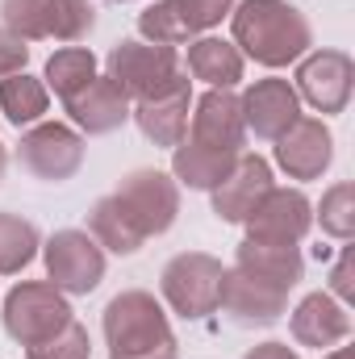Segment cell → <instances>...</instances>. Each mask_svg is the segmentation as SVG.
<instances>
[{"instance_id":"6da1fadb","label":"cell","mask_w":355,"mask_h":359,"mask_svg":"<svg viewBox=\"0 0 355 359\" xmlns=\"http://www.w3.org/2000/svg\"><path fill=\"white\" fill-rule=\"evenodd\" d=\"M230 34L243 59L260 67H288L314 46V25L288 0H239L230 8Z\"/></svg>"},{"instance_id":"7a4b0ae2","label":"cell","mask_w":355,"mask_h":359,"mask_svg":"<svg viewBox=\"0 0 355 359\" xmlns=\"http://www.w3.org/2000/svg\"><path fill=\"white\" fill-rule=\"evenodd\" d=\"M109 359H180L176 330L147 288H126L105 305L100 318Z\"/></svg>"},{"instance_id":"3957f363","label":"cell","mask_w":355,"mask_h":359,"mask_svg":"<svg viewBox=\"0 0 355 359\" xmlns=\"http://www.w3.org/2000/svg\"><path fill=\"white\" fill-rule=\"evenodd\" d=\"M105 76L130 100H155L168 92H188V72L180 67L176 46H159L147 38H121L105 55Z\"/></svg>"},{"instance_id":"277c9868","label":"cell","mask_w":355,"mask_h":359,"mask_svg":"<svg viewBox=\"0 0 355 359\" xmlns=\"http://www.w3.org/2000/svg\"><path fill=\"white\" fill-rule=\"evenodd\" d=\"M222 259L205 255V251H180L172 255L159 271V292L163 301L188 322H205L209 313H217V292H222Z\"/></svg>"},{"instance_id":"5b68a950","label":"cell","mask_w":355,"mask_h":359,"mask_svg":"<svg viewBox=\"0 0 355 359\" xmlns=\"http://www.w3.org/2000/svg\"><path fill=\"white\" fill-rule=\"evenodd\" d=\"M0 318H4V330H8L13 343L34 347V343H46L51 334H59L72 322V305L51 280H25L4 297Z\"/></svg>"},{"instance_id":"8992f818","label":"cell","mask_w":355,"mask_h":359,"mask_svg":"<svg viewBox=\"0 0 355 359\" xmlns=\"http://www.w3.org/2000/svg\"><path fill=\"white\" fill-rule=\"evenodd\" d=\"M117 205L126 209V217L134 222V230L142 238H159L176 226L180 217V184L159 168H138L113 188Z\"/></svg>"},{"instance_id":"52a82bcc","label":"cell","mask_w":355,"mask_h":359,"mask_svg":"<svg viewBox=\"0 0 355 359\" xmlns=\"http://www.w3.org/2000/svg\"><path fill=\"white\" fill-rule=\"evenodd\" d=\"M17 163L42 184H63L84 168V134L63 121H38L21 134Z\"/></svg>"},{"instance_id":"ba28073f","label":"cell","mask_w":355,"mask_h":359,"mask_svg":"<svg viewBox=\"0 0 355 359\" xmlns=\"http://www.w3.org/2000/svg\"><path fill=\"white\" fill-rule=\"evenodd\" d=\"M239 0H155L138 13V34L159 46H180L230 17Z\"/></svg>"},{"instance_id":"9c48e42d","label":"cell","mask_w":355,"mask_h":359,"mask_svg":"<svg viewBox=\"0 0 355 359\" xmlns=\"http://www.w3.org/2000/svg\"><path fill=\"white\" fill-rule=\"evenodd\" d=\"M42 255H46V280L63 297H88L105 280V251L88 230H55Z\"/></svg>"},{"instance_id":"30bf717a","label":"cell","mask_w":355,"mask_h":359,"mask_svg":"<svg viewBox=\"0 0 355 359\" xmlns=\"http://www.w3.org/2000/svg\"><path fill=\"white\" fill-rule=\"evenodd\" d=\"M297 96L318 109V113H343L355 88V59L347 50L322 46L297 59V80H293Z\"/></svg>"},{"instance_id":"8fae6325","label":"cell","mask_w":355,"mask_h":359,"mask_svg":"<svg viewBox=\"0 0 355 359\" xmlns=\"http://www.w3.org/2000/svg\"><path fill=\"white\" fill-rule=\"evenodd\" d=\"M251 243H276V247H301V238L314 226V205L301 188H267L264 201L243 222Z\"/></svg>"},{"instance_id":"7c38bea8","label":"cell","mask_w":355,"mask_h":359,"mask_svg":"<svg viewBox=\"0 0 355 359\" xmlns=\"http://www.w3.org/2000/svg\"><path fill=\"white\" fill-rule=\"evenodd\" d=\"M335 163V134L322 117H297L276 138V168L288 180H318Z\"/></svg>"},{"instance_id":"4fadbf2b","label":"cell","mask_w":355,"mask_h":359,"mask_svg":"<svg viewBox=\"0 0 355 359\" xmlns=\"http://www.w3.org/2000/svg\"><path fill=\"white\" fill-rule=\"evenodd\" d=\"M217 309L234 322V326H272L288 313V292L272 288L264 280L247 276L239 268H226L222 276V292H217Z\"/></svg>"},{"instance_id":"5bb4252c","label":"cell","mask_w":355,"mask_h":359,"mask_svg":"<svg viewBox=\"0 0 355 359\" xmlns=\"http://www.w3.org/2000/svg\"><path fill=\"white\" fill-rule=\"evenodd\" d=\"M239 104H243L247 138H260V142H276L301 117V96H297V88L288 80H280V76L255 80L251 88L239 96Z\"/></svg>"},{"instance_id":"9a60e30c","label":"cell","mask_w":355,"mask_h":359,"mask_svg":"<svg viewBox=\"0 0 355 359\" xmlns=\"http://www.w3.org/2000/svg\"><path fill=\"white\" fill-rule=\"evenodd\" d=\"M201 147H217V151H243L247 147V126H243V104L230 88H209L192 104V121L188 134Z\"/></svg>"},{"instance_id":"2e32d148","label":"cell","mask_w":355,"mask_h":359,"mask_svg":"<svg viewBox=\"0 0 355 359\" xmlns=\"http://www.w3.org/2000/svg\"><path fill=\"white\" fill-rule=\"evenodd\" d=\"M267 188H272V163L260 159V155H247V151H243L239 163L230 168V176L209 192L217 222H226V226H243V222L251 217V209L264 201Z\"/></svg>"},{"instance_id":"e0dca14e","label":"cell","mask_w":355,"mask_h":359,"mask_svg":"<svg viewBox=\"0 0 355 359\" xmlns=\"http://www.w3.org/2000/svg\"><path fill=\"white\" fill-rule=\"evenodd\" d=\"M288 330L301 347L314 351H330L339 343H347L351 334V313L343 301H335L330 292H309L297 301V309L288 313Z\"/></svg>"},{"instance_id":"ac0fdd59","label":"cell","mask_w":355,"mask_h":359,"mask_svg":"<svg viewBox=\"0 0 355 359\" xmlns=\"http://www.w3.org/2000/svg\"><path fill=\"white\" fill-rule=\"evenodd\" d=\"M63 104H67L72 126H76L80 134H88V138H105V134L121 130V126L130 121V109H134V100L117 88L109 76H96L88 88L76 92V96L63 100Z\"/></svg>"},{"instance_id":"d6986e66","label":"cell","mask_w":355,"mask_h":359,"mask_svg":"<svg viewBox=\"0 0 355 359\" xmlns=\"http://www.w3.org/2000/svg\"><path fill=\"white\" fill-rule=\"evenodd\" d=\"M188 113H192V88L168 92V96H155V100H134L130 121L142 130L147 142L176 151L184 142V134H188Z\"/></svg>"},{"instance_id":"ffe728a7","label":"cell","mask_w":355,"mask_h":359,"mask_svg":"<svg viewBox=\"0 0 355 359\" xmlns=\"http://www.w3.org/2000/svg\"><path fill=\"white\" fill-rule=\"evenodd\" d=\"M234 268L272 284V288L293 292L305 276V255H301V247H276V243H251L247 238L234 251Z\"/></svg>"},{"instance_id":"44dd1931","label":"cell","mask_w":355,"mask_h":359,"mask_svg":"<svg viewBox=\"0 0 355 359\" xmlns=\"http://www.w3.org/2000/svg\"><path fill=\"white\" fill-rule=\"evenodd\" d=\"M247 72V59L234 42L226 38H213V34H201L188 42V76L209 84V88H234Z\"/></svg>"},{"instance_id":"7402d4cb","label":"cell","mask_w":355,"mask_h":359,"mask_svg":"<svg viewBox=\"0 0 355 359\" xmlns=\"http://www.w3.org/2000/svg\"><path fill=\"white\" fill-rule=\"evenodd\" d=\"M243 151H217V147H201L192 138H184L172 151V180L196 192H213L222 180L230 176V168L239 163Z\"/></svg>"},{"instance_id":"603a6c76","label":"cell","mask_w":355,"mask_h":359,"mask_svg":"<svg viewBox=\"0 0 355 359\" xmlns=\"http://www.w3.org/2000/svg\"><path fill=\"white\" fill-rule=\"evenodd\" d=\"M88 234L96 238V247L100 251H113V255H134V251H142V234L134 230V222L126 217V209L117 205V196L109 192V196H100V201H92L88 209Z\"/></svg>"},{"instance_id":"cb8c5ba5","label":"cell","mask_w":355,"mask_h":359,"mask_svg":"<svg viewBox=\"0 0 355 359\" xmlns=\"http://www.w3.org/2000/svg\"><path fill=\"white\" fill-rule=\"evenodd\" d=\"M46 109H51V92L38 76L17 72V76L0 80V113L8 117V126L29 130V126H38L46 117Z\"/></svg>"},{"instance_id":"d4e9b609","label":"cell","mask_w":355,"mask_h":359,"mask_svg":"<svg viewBox=\"0 0 355 359\" xmlns=\"http://www.w3.org/2000/svg\"><path fill=\"white\" fill-rule=\"evenodd\" d=\"M96 76H100V63H96V55L88 46H63V50H55L46 59L42 84H46V92H55L59 100H72L76 92L88 88Z\"/></svg>"},{"instance_id":"484cf974","label":"cell","mask_w":355,"mask_h":359,"mask_svg":"<svg viewBox=\"0 0 355 359\" xmlns=\"http://www.w3.org/2000/svg\"><path fill=\"white\" fill-rule=\"evenodd\" d=\"M38 247H42V234L29 217L0 213V276H17L21 268H29Z\"/></svg>"},{"instance_id":"4316f807","label":"cell","mask_w":355,"mask_h":359,"mask_svg":"<svg viewBox=\"0 0 355 359\" xmlns=\"http://www.w3.org/2000/svg\"><path fill=\"white\" fill-rule=\"evenodd\" d=\"M314 217H318L322 234H330L339 243H351L355 238V184H347V180L330 184L322 192V205H318Z\"/></svg>"},{"instance_id":"83f0119b","label":"cell","mask_w":355,"mask_h":359,"mask_svg":"<svg viewBox=\"0 0 355 359\" xmlns=\"http://www.w3.org/2000/svg\"><path fill=\"white\" fill-rule=\"evenodd\" d=\"M96 29V8L92 0H51L46 8V34L59 42H84Z\"/></svg>"},{"instance_id":"f1b7e54d","label":"cell","mask_w":355,"mask_h":359,"mask_svg":"<svg viewBox=\"0 0 355 359\" xmlns=\"http://www.w3.org/2000/svg\"><path fill=\"white\" fill-rule=\"evenodd\" d=\"M46 8L51 0H0V25L17 34L21 42H42L46 34Z\"/></svg>"},{"instance_id":"f546056e","label":"cell","mask_w":355,"mask_h":359,"mask_svg":"<svg viewBox=\"0 0 355 359\" xmlns=\"http://www.w3.org/2000/svg\"><path fill=\"white\" fill-rule=\"evenodd\" d=\"M25 359H92V339L88 330L72 318L59 334H51L46 343L25 347Z\"/></svg>"},{"instance_id":"4dcf8cb0","label":"cell","mask_w":355,"mask_h":359,"mask_svg":"<svg viewBox=\"0 0 355 359\" xmlns=\"http://www.w3.org/2000/svg\"><path fill=\"white\" fill-rule=\"evenodd\" d=\"M330 297L351 305L355 301V247H343V255L330 268Z\"/></svg>"},{"instance_id":"1f68e13d","label":"cell","mask_w":355,"mask_h":359,"mask_svg":"<svg viewBox=\"0 0 355 359\" xmlns=\"http://www.w3.org/2000/svg\"><path fill=\"white\" fill-rule=\"evenodd\" d=\"M25 63H29V42H21L17 34H8V29L0 25V80L25 72Z\"/></svg>"},{"instance_id":"d6a6232c","label":"cell","mask_w":355,"mask_h":359,"mask_svg":"<svg viewBox=\"0 0 355 359\" xmlns=\"http://www.w3.org/2000/svg\"><path fill=\"white\" fill-rule=\"evenodd\" d=\"M243 359H301V355H297L288 343H276V339H272V343H260V347H251V351H247Z\"/></svg>"},{"instance_id":"836d02e7","label":"cell","mask_w":355,"mask_h":359,"mask_svg":"<svg viewBox=\"0 0 355 359\" xmlns=\"http://www.w3.org/2000/svg\"><path fill=\"white\" fill-rule=\"evenodd\" d=\"M322 359H351V347H330Z\"/></svg>"},{"instance_id":"e575fe53","label":"cell","mask_w":355,"mask_h":359,"mask_svg":"<svg viewBox=\"0 0 355 359\" xmlns=\"http://www.w3.org/2000/svg\"><path fill=\"white\" fill-rule=\"evenodd\" d=\"M4 168H8V155H4V142H0V180H4Z\"/></svg>"},{"instance_id":"d590c367","label":"cell","mask_w":355,"mask_h":359,"mask_svg":"<svg viewBox=\"0 0 355 359\" xmlns=\"http://www.w3.org/2000/svg\"><path fill=\"white\" fill-rule=\"evenodd\" d=\"M113 4H130V0H113Z\"/></svg>"}]
</instances>
